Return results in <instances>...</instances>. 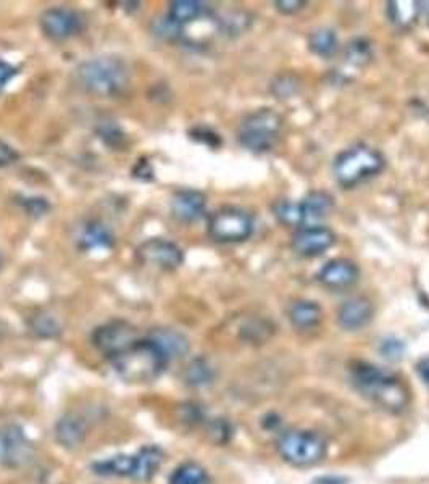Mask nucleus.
Returning a JSON list of instances; mask_svg holds the SVG:
<instances>
[{
    "instance_id": "obj_1",
    "label": "nucleus",
    "mask_w": 429,
    "mask_h": 484,
    "mask_svg": "<svg viewBox=\"0 0 429 484\" xmlns=\"http://www.w3.org/2000/svg\"><path fill=\"white\" fill-rule=\"evenodd\" d=\"M351 381L365 399L387 413H402L410 405L412 396L407 384L400 378L373 363H352Z\"/></svg>"
},
{
    "instance_id": "obj_2",
    "label": "nucleus",
    "mask_w": 429,
    "mask_h": 484,
    "mask_svg": "<svg viewBox=\"0 0 429 484\" xmlns=\"http://www.w3.org/2000/svg\"><path fill=\"white\" fill-rule=\"evenodd\" d=\"M76 81L97 97H119L131 84V71L121 59L97 57L76 68Z\"/></svg>"
},
{
    "instance_id": "obj_3",
    "label": "nucleus",
    "mask_w": 429,
    "mask_h": 484,
    "mask_svg": "<svg viewBox=\"0 0 429 484\" xmlns=\"http://www.w3.org/2000/svg\"><path fill=\"white\" fill-rule=\"evenodd\" d=\"M111 365L128 383H151L169 367V359L151 338H143L113 357Z\"/></svg>"
},
{
    "instance_id": "obj_4",
    "label": "nucleus",
    "mask_w": 429,
    "mask_h": 484,
    "mask_svg": "<svg viewBox=\"0 0 429 484\" xmlns=\"http://www.w3.org/2000/svg\"><path fill=\"white\" fill-rule=\"evenodd\" d=\"M386 167V159L378 149L359 144L341 152L334 160V178L342 188H355L378 176Z\"/></svg>"
},
{
    "instance_id": "obj_5",
    "label": "nucleus",
    "mask_w": 429,
    "mask_h": 484,
    "mask_svg": "<svg viewBox=\"0 0 429 484\" xmlns=\"http://www.w3.org/2000/svg\"><path fill=\"white\" fill-rule=\"evenodd\" d=\"M276 451L293 467H317L328 457V443L310 430H287L279 436Z\"/></svg>"
},
{
    "instance_id": "obj_6",
    "label": "nucleus",
    "mask_w": 429,
    "mask_h": 484,
    "mask_svg": "<svg viewBox=\"0 0 429 484\" xmlns=\"http://www.w3.org/2000/svg\"><path fill=\"white\" fill-rule=\"evenodd\" d=\"M285 120L276 110L259 109L249 113L239 128V142L255 154L268 152L278 144Z\"/></svg>"
},
{
    "instance_id": "obj_7",
    "label": "nucleus",
    "mask_w": 429,
    "mask_h": 484,
    "mask_svg": "<svg viewBox=\"0 0 429 484\" xmlns=\"http://www.w3.org/2000/svg\"><path fill=\"white\" fill-rule=\"evenodd\" d=\"M334 209V199L328 192L315 191L305 196L302 201L278 202L275 205V215L281 223L289 226L318 225V221L328 217Z\"/></svg>"
},
{
    "instance_id": "obj_8",
    "label": "nucleus",
    "mask_w": 429,
    "mask_h": 484,
    "mask_svg": "<svg viewBox=\"0 0 429 484\" xmlns=\"http://www.w3.org/2000/svg\"><path fill=\"white\" fill-rule=\"evenodd\" d=\"M255 229L253 218L247 210L239 207H223L211 213L209 234L213 241L236 244L251 238Z\"/></svg>"
},
{
    "instance_id": "obj_9",
    "label": "nucleus",
    "mask_w": 429,
    "mask_h": 484,
    "mask_svg": "<svg viewBox=\"0 0 429 484\" xmlns=\"http://www.w3.org/2000/svg\"><path fill=\"white\" fill-rule=\"evenodd\" d=\"M93 344L97 351L102 352L107 359H113L121 352L129 349L141 338L133 325L125 320H115L99 326L93 333Z\"/></svg>"
},
{
    "instance_id": "obj_10",
    "label": "nucleus",
    "mask_w": 429,
    "mask_h": 484,
    "mask_svg": "<svg viewBox=\"0 0 429 484\" xmlns=\"http://www.w3.org/2000/svg\"><path fill=\"white\" fill-rule=\"evenodd\" d=\"M136 255L145 267L155 268L161 271H173L181 267L185 262V254L181 251V247L175 242L161 239V238H152L144 241L137 247Z\"/></svg>"
},
{
    "instance_id": "obj_11",
    "label": "nucleus",
    "mask_w": 429,
    "mask_h": 484,
    "mask_svg": "<svg viewBox=\"0 0 429 484\" xmlns=\"http://www.w3.org/2000/svg\"><path fill=\"white\" fill-rule=\"evenodd\" d=\"M334 244L336 234L333 233V229H329L328 226L323 225L302 226L295 231L291 241L293 251L305 259L320 257Z\"/></svg>"
},
{
    "instance_id": "obj_12",
    "label": "nucleus",
    "mask_w": 429,
    "mask_h": 484,
    "mask_svg": "<svg viewBox=\"0 0 429 484\" xmlns=\"http://www.w3.org/2000/svg\"><path fill=\"white\" fill-rule=\"evenodd\" d=\"M39 26L52 41H67L83 29V20L75 10L55 7L44 12Z\"/></svg>"
},
{
    "instance_id": "obj_13",
    "label": "nucleus",
    "mask_w": 429,
    "mask_h": 484,
    "mask_svg": "<svg viewBox=\"0 0 429 484\" xmlns=\"http://www.w3.org/2000/svg\"><path fill=\"white\" fill-rule=\"evenodd\" d=\"M33 444L20 426L10 425L0 431V460L9 467H21L31 462Z\"/></svg>"
},
{
    "instance_id": "obj_14",
    "label": "nucleus",
    "mask_w": 429,
    "mask_h": 484,
    "mask_svg": "<svg viewBox=\"0 0 429 484\" xmlns=\"http://www.w3.org/2000/svg\"><path fill=\"white\" fill-rule=\"evenodd\" d=\"M318 281L321 286L331 291H344L352 288L359 278H360V270L352 260L334 259L329 260L326 265L321 267L318 271Z\"/></svg>"
},
{
    "instance_id": "obj_15",
    "label": "nucleus",
    "mask_w": 429,
    "mask_h": 484,
    "mask_svg": "<svg viewBox=\"0 0 429 484\" xmlns=\"http://www.w3.org/2000/svg\"><path fill=\"white\" fill-rule=\"evenodd\" d=\"M375 315V307L367 297H352L337 310V323L345 331H359L368 326Z\"/></svg>"
},
{
    "instance_id": "obj_16",
    "label": "nucleus",
    "mask_w": 429,
    "mask_h": 484,
    "mask_svg": "<svg viewBox=\"0 0 429 484\" xmlns=\"http://www.w3.org/2000/svg\"><path fill=\"white\" fill-rule=\"evenodd\" d=\"M207 209V197L201 191L183 189L171 199V213L183 223H194L202 218Z\"/></svg>"
},
{
    "instance_id": "obj_17",
    "label": "nucleus",
    "mask_w": 429,
    "mask_h": 484,
    "mask_svg": "<svg viewBox=\"0 0 429 484\" xmlns=\"http://www.w3.org/2000/svg\"><path fill=\"white\" fill-rule=\"evenodd\" d=\"M87 438V423L78 413H65L55 425V439L65 449H78Z\"/></svg>"
},
{
    "instance_id": "obj_18",
    "label": "nucleus",
    "mask_w": 429,
    "mask_h": 484,
    "mask_svg": "<svg viewBox=\"0 0 429 484\" xmlns=\"http://www.w3.org/2000/svg\"><path fill=\"white\" fill-rule=\"evenodd\" d=\"M135 459V473L131 480L139 483H149L161 470L163 452L159 446H144L143 449L136 452Z\"/></svg>"
},
{
    "instance_id": "obj_19",
    "label": "nucleus",
    "mask_w": 429,
    "mask_h": 484,
    "mask_svg": "<svg viewBox=\"0 0 429 484\" xmlns=\"http://www.w3.org/2000/svg\"><path fill=\"white\" fill-rule=\"evenodd\" d=\"M323 320L320 304L313 301H297L289 307V321L299 331H311L318 328Z\"/></svg>"
},
{
    "instance_id": "obj_20",
    "label": "nucleus",
    "mask_w": 429,
    "mask_h": 484,
    "mask_svg": "<svg viewBox=\"0 0 429 484\" xmlns=\"http://www.w3.org/2000/svg\"><path fill=\"white\" fill-rule=\"evenodd\" d=\"M115 238L107 226L101 221H89L78 236V246L83 251L94 249H111Z\"/></svg>"
},
{
    "instance_id": "obj_21",
    "label": "nucleus",
    "mask_w": 429,
    "mask_h": 484,
    "mask_svg": "<svg viewBox=\"0 0 429 484\" xmlns=\"http://www.w3.org/2000/svg\"><path fill=\"white\" fill-rule=\"evenodd\" d=\"M209 12L210 9L207 7V4L199 0H175L169 4L167 17L177 25L186 26L205 17Z\"/></svg>"
},
{
    "instance_id": "obj_22",
    "label": "nucleus",
    "mask_w": 429,
    "mask_h": 484,
    "mask_svg": "<svg viewBox=\"0 0 429 484\" xmlns=\"http://www.w3.org/2000/svg\"><path fill=\"white\" fill-rule=\"evenodd\" d=\"M135 467V455H128V454H120L115 457L93 463L94 473L102 476H117V478H133Z\"/></svg>"
},
{
    "instance_id": "obj_23",
    "label": "nucleus",
    "mask_w": 429,
    "mask_h": 484,
    "mask_svg": "<svg viewBox=\"0 0 429 484\" xmlns=\"http://www.w3.org/2000/svg\"><path fill=\"white\" fill-rule=\"evenodd\" d=\"M149 338L161 347V351L165 352L169 362L185 355L189 349V343L185 336L177 331H173V330H157Z\"/></svg>"
},
{
    "instance_id": "obj_24",
    "label": "nucleus",
    "mask_w": 429,
    "mask_h": 484,
    "mask_svg": "<svg viewBox=\"0 0 429 484\" xmlns=\"http://www.w3.org/2000/svg\"><path fill=\"white\" fill-rule=\"evenodd\" d=\"M421 13V2L400 0L387 4V17L397 28L412 26Z\"/></svg>"
},
{
    "instance_id": "obj_25",
    "label": "nucleus",
    "mask_w": 429,
    "mask_h": 484,
    "mask_svg": "<svg viewBox=\"0 0 429 484\" xmlns=\"http://www.w3.org/2000/svg\"><path fill=\"white\" fill-rule=\"evenodd\" d=\"M169 484H210L209 471L197 462H185L169 475Z\"/></svg>"
},
{
    "instance_id": "obj_26",
    "label": "nucleus",
    "mask_w": 429,
    "mask_h": 484,
    "mask_svg": "<svg viewBox=\"0 0 429 484\" xmlns=\"http://www.w3.org/2000/svg\"><path fill=\"white\" fill-rule=\"evenodd\" d=\"M309 47L315 55H318L321 59H331L339 49V39L333 29L323 28V29L311 33Z\"/></svg>"
},
{
    "instance_id": "obj_27",
    "label": "nucleus",
    "mask_w": 429,
    "mask_h": 484,
    "mask_svg": "<svg viewBox=\"0 0 429 484\" xmlns=\"http://www.w3.org/2000/svg\"><path fill=\"white\" fill-rule=\"evenodd\" d=\"M185 378L187 384H191L194 388H202V386H207L213 381L215 371L207 360L199 357V359H194L187 365Z\"/></svg>"
},
{
    "instance_id": "obj_28",
    "label": "nucleus",
    "mask_w": 429,
    "mask_h": 484,
    "mask_svg": "<svg viewBox=\"0 0 429 484\" xmlns=\"http://www.w3.org/2000/svg\"><path fill=\"white\" fill-rule=\"evenodd\" d=\"M370 46L365 41H357L349 46L347 51V59L351 60L355 65H365L367 60L370 59Z\"/></svg>"
},
{
    "instance_id": "obj_29",
    "label": "nucleus",
    "mask_w": 429,
    "mask_h": 484,
    "mask_svg": "<svg viewBox=\"0 0 429 484\" xmlns=\"http://www.w3.org/2000/svg\"><path fill=\"white\" fill-rule=\"evenodd\" d=\"M210 434L217 443H227L231 436V426L227 425L225 420H215L211 421Z\"/></svg>"
},
{
    "instance_id": "obj_30",
    "label": "nucleus",
    "mask_w": 429,
    "mask_h": 484,
    "mask_svg": "<svg viewBox=\"0 0 429 484\" xmlns=\"http://www.w3.org/2000/svg\"><path fill=\"white\" fill-rule=\"evenodd\" d=\"M23 207H25L31 215L34 217H41L44 215L47 210H49V204L45 199H41V197H28L23 202Z\"/></svg>"
},
{
    "instance_id": "obj_31",
    "label": "nucleus",
    "mask_w": 429,
    "mask_h": 484,
    "mask_svg": "<svg viewBox=\"0 0 429 484\" xmlns=\"http://www.w3.org/2000/svg\"><path fill=\"white\" fill-rule=\"evenodd\" d=\"M18 159H20V154L10 144L0 139V168L9 167Z\"/></svg>"
},
{
    "instance_id": "obj_32",
    "label": "nucleus",
    "mask_w": 429,
    "mask_h": 484,
    "mask_svg": "<svg viewBox=\"0 0 429 484\" xmlns=\"http://www.w3.org/2000/svg\"><path fill=\"white\" fill-rule=\"evenodd\" d=\"M303 5H305L303 0H276L275 2L276 10L281 12V13H285V15H293L295 12L302 10Z\"/></svg>"
},
{
    "instance_id": "obj_33",
    "label": "nucleus",
    "mask_w": 429,
    "mask_h": 484,
    "mask_svg": "<svg viewBox=\"0 0 429 484\" xmlns=\"http://www.w3.org/2000/svg\"><path fill=\"white\" fill-rule=\"evenodd\" d=\"M17 75V68L12 67L5 60H0V91Z\"/></svg>"
},
{
    "instance_id": "obj_34",
    "label": "nucleus",
    "mask_w": 429,
    "mask_h": 484,
    "mask_svg": "<svg viewBox=\"0 0 429 484\" xmlns=\"http://www.w3.org/2000/svg\"><path fill=\"white\" fill-rule=\"evenodd\" d=\"M400 352H402V344L399 343V341L389 339V341L383 344V354H384L386 357H389V359H391V357H397Z\"/></svg>"
},
{
    "instance_id": "obj_35",
    "label": "nucleus",
    "mask_w": 429,
    "mask_h": 484,
    "mask_svg": "<svg viewBox=\"0 0 429 484\" xmlns=\"http://www.w3.org/2000/svg\"><path fill=\"white\" fill-rule=\"evenodd\" d=\"M417 371H418L421 380L429 384V357H425L417 363Z\"/></svg>"
},
{
    "instance_id": "obj_36",
    "label": "nucleus",
    "mask_w": 429,
    "mask_h": 484,
    "mask_svg": "<svg viewBox=\"0 0 429 484\" xmlns=\"http://www.w3.org/2000/svg\"><path fill=\"white\" fill-rule=\"evenodd\" d=\"M421 12H425V13H426V17H428L429 21V2H421Z\"/></svg>"
}]
</instances>
